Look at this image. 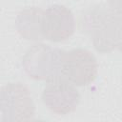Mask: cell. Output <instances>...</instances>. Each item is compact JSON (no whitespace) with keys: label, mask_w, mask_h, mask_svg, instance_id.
<instances>
[{"label":"cell","mask_w":122,"mask_h":122,"mask_svg":"<svg viewBox=\"0 0 122 122\" xmlns=\"http://www.w3.org/2000/svg\"><path fill=\"white\" fill-rule=\"evenodd\" d=\"M98 65L94 55L86 49H73L63 52L62 77L75 86H87L94 81Z\"/></svg>","instance_id":"4"},{"label":"cell","mask_w":122,"mask_h":122,"mask_svg":"<svg viewBox=\"0 0 122 122\" xmlns=\"http://www.w3.org/2000/svg\"><path fill=\"white\" fill-rule=\"evenodd\" d=\"M122 17L109 9L101 7L90 9L83 16V29L99 52L106 53L117 48Z\"/></svg>","instance_id":"1"},{"label":"cell","mask_w":122,"mask_h":122,"mask_svg":"<svg viewBox=\"0 0 122 122\" xmlns=\"http://www.w3.org/2000/svg\"><path fill=\"white\" fill-rule=\"evenodd\" d=\"M44 105L53 113L65 115L72 112L80 102V93L75 85L65 78L48 81L42 92Z\"/></svg>","instance_id":"5"},{"label":"cell","mask_w":122,"mask_h":122,"mask_svg":"<svg viewBox=\"0 0 122 122\" xmlns=\"http://www.w3.org/2000/svg\"><path fill=\"white\" fill-rule=\"evenodd\" d=\"M119 51L122 52V21L120 24V29H119V35H118V43H117V48Z\"/></svg>","instance_id":"9"},{"label":"cell","mask_w":122,"mask_h":122,"mask_svg":"<svg viewBox=\"0 0 122 122\" xmlns=\"http://www.w3.org/2000/svg\"><path fill=\"white\" fill-rule=\"evenodd\" d=\"M34 103L29 88L20 82L8 83L0 92V122L30 121L34 116Z\"/></svg>","instance_id":"3"},{"label":"cell","mask_w":122,"mask_h":122,"mask_svg":"<svg viewBox=\"0 0 122 122\" xmlns=\"http://www.w3.org/2000/svg\"><path fill=\"white\" fill-rule=\"evenodd\" d=\"M109 10L122 17V0H109Z\"/></svg>","instance_id":"8"},{"label":"cell","mask_w":122,"mask_h":122,"mask_svg":"<svg viewBox=\"0 0 122 122\" xmlns=\"http://www.w3.org/2000/svg\"><path fill=\"white\" fill-rule=\"evenodd\" d=\"M42 15L43 10L37 7H29L22 10L15 19V26L19 34L28 40L38 41L43 39Z\"/></svg>","instance_id":"7"},{"label":"cell","mask_w":122,"mask_h":122,"mask_svg":"<svg viewBox=\"0 0 122 122\" xmlns=\"http://www.w3.org/2000/svg\"><path fill=\"white\" fill-rule=\"evenodd\" d=\"M75 28V20L71 10L62 5H52L43 10L42 34L43 38L61 42L70 38Z\"/></svg>","instance_id":"6"},{"label":"cell","mask_w":122,"mask_h":122,"mask_svg":"<svg viewBox=\"0 0 122 122\" xmlns=\"http://www.w3.org/2000/svg\"><path fill=\"white\" fill-rule=\"evenodd\" d=\"M64 51L43 43L32 45L22 58L25 72L32 79L51 81L62 77V56Z\"/></svg>","instance_id":"2"}]
</instances>
